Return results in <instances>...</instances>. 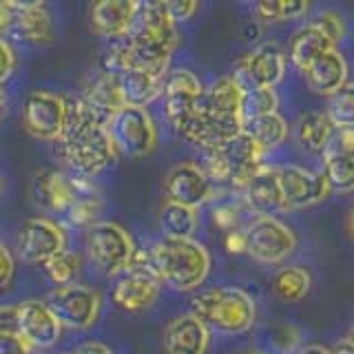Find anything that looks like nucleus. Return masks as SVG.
Instances as JSON below:
<instances>
[{
	"mask_svg": "<svg viewBox=\"0 0 354 354\" xmlns=\"http://www.w3.org/2000/svg\"><path fill=\"white\" fill-rule=\"evenodd\" d=\"M66 115L60 144V158L75 177H93L118 158L106 127L109 115L100 113L82 97H64Z\"/></svg>",
	"mask_w": 354,
	"mask_h": 354,
	"instance_id": "nucleus-1",
	"label": "nucleus"
},
{
	"mask_svg": "<svg viewBox=\"0 0 354 354\" xmlns=\"http://www.w3.org/2000/svg\"><path fill=\"white\" fill-rule=\"evenodd\" d=\"M153 270L160 283L173 290L188 292L199 288L210 272V254L195 239H169L164 237L149 248Z\"/></svg>",
	"mask_w": 354,
	"mask_h": 354,
	"instance_id": "nucleus-2",
	"label": "nucleus"
},
{
	"mask_svg": "<svg viewBox=\"0 0 354 354\" xmlns=\"http://www.w3.org/2000/svg\"><path fill=\"white\" fill-rule=\"evenodd\" d=\"M191 315L208 330H217L221 335H241L252 328L257 310L246 290L219 286L197 292L191 299Z\"/></svg>",
	"mask_w": 354,
	"mask_h": 354,
	"instance_id": "nucleus-3",
	"label": "nucleus"
},
{
	"mask_svg": "<svg viewBox=\"0 0 354 354\" xmlns=\"http://www.w3.org/2000/svg\"><path fill=\"white\" fill-rule=\"evenodd\" d=\"M206 166L204 173L210 182H228L243 188L250 177L263 166V151L248 136L239 133L217 149L204 151Z\"/></svg>",
	"mask_w": 354,
	"mask_h": 354,
	"instance_id": "nucleus-4",
	"label": "nucleus"
},
{
	"mask_svg": "<svg viewBox=\"0 0 354 354\" xmlns=\"http://www.w3.org/2000/svg\"><path fill=\"white\" fill-rule=\"evenodd\" d=\"M136 252L129 232L115 221H97L88 228L86 254L97 272L115 277L127 270V266Z\"/></svg>",
	"mask_w": 354,
	"mask_h": 354,
	"instance_id": "nucleus-5",
	"label": "nucleus"
},
{
	"mask_svg": "<svg viewBox=\"0 0 354 354\" xmlns=\"http://www.w3.org/2000/svg\"><path fill=\"white\" fill-rule=\"evenodd\" d=\"M243 235V252H248L259 263H281L297 248L295 232L277 217L257 215L250 224L241 230Z\"/></svg>",
	"mask_w": 354,
	"mask_h": 354,
	"instance_id": "nucleus-6",
	"label": "nucleus"
},
{
	"mask_svg": "<svg viewBox=\"0 0 354 354\" xmlns=\"http://www.w3.org/2000/svg\"><path fill=\"white\" fill-rule=\"evenodd\" d=\"M106 133L118 153L129 158H144L158 147V129L147 109L124 106L109 120Z\"/></svg>",
	"mask_w": 354,
	"mask_h": 354,
	"instance_id": "nucleus-7",
	"label": "nucleus"
},
{
	"mask_svg": "<svg viewBox=\"0 0 354 354\" xmlns=\"http://www.w3.org/2000/svg\"><path fill=\"white\" fill-rule=\"evenodd\" d=\"M44 304L51 310V315L58 319L60 326L71 330H86L97 321L102 297L88 286L69 283L49 292Z\"/></svg>",
	"mask_w": 354,
	"mask_h": 354,
	"instance_id": "nucleus-8",
	"label": "nucleus"
},
{
	"mask_svg": "<svg viewBox=\"0 0 354 354\" xmlns=\"http://www.w3.org/2000/svg\"><path fill=\"white\" fill-rule=\"evenodd\" d=\"M286 75V55L277 42H263L237 62L232 77L243 91L274 88Z\"/></svg>",
	"mask_w": 354,
	"mask_h": 354,
	"instance_id": "nucleus-9",
	"label": "nucleus"
},
{
	"mask_svg": "<svg viewBox=\"0 0 354 354\" xmlns=\"http://www.w3.org/2000/svg\"><path fill=\"white\" fill-rule=\"evenodd\" d=\"M162 93L166 118L175 127V131H182L197 113L204 84L191 69H175L164 80Z\"/></svg>",
	"mask_w": 354,
	"mask_h": 354,
	"instance_id": "nucleus-10",
	"label": "nucleus"
},
{
	"mask_svg": "<svg viewBox=\"0 0 354 354\" xmlns=\"http://www.w3.org/2000/svg\"><path fill=\"white\" fill-rule=\"evenodd\" d=\"M66 104L64 97L49 91H33L22 106V124L31 138L58 142L64 131Z\"/></svg>",
	"mask_w": 354,
	"mask_h": 354,
	"instance_id": "nucleus-11",
	"label": "nucleus"
},
{
	"mask_svg": "<svg viewBox=\"0 0 354 354\" xmlns=\"http://www.w3.org/2000/svg\"><path fill=\"white\" fill-rule=\"evenodd\" d=\"M277 175H279L286 213L315 206L319 202H324L332 193L324 173L308 171L295 164H283V166H277Z\"/></svg>",
	"mask_w": 354,
	"mask_h": 354,
	"instance_id": "nucleus-12",
	"label": "nucleus"
},
{
	"mask_svg": "<svg viewBox=\"0 0 354 354\" xmlns=\"http://www.w3.org/2000/svg\"><path fill=\"white\" fill-rule=\"evenodd\" d=\"M16 248L22 261L44 266L53 254L64 250V232L47 217H33L22 224Z\"/></svg>",
	"mask_w": 354,
	"mask_h": 354,
	"instance_id": "nucleus-13",
	"label": "nucleus"
},
{
	"mask_svg": "<svg viewBox=\"0 0 354 354\" xmlns=\"http://www.w3.org/2000/svg\"><path fill=\"white\" fill-rule=\"evenodd\" d=\"M166 202L182 204L188 208H199L213 195V182L208 180L202 166L193 162H182L173 166L164 182Z\"/></svg>",
	"mask_w": 354,
	"mask_h": 354,
	"instance_id": "nucleus-14",
	"label": "nucleus"
},
{
	"mask_svg": "<svg viewBox=\"0 0 354 354\" xmlns=\"http://www.w3.org/2000/svg\"><path fill=\"white\" fill-rule=\"evenodd\" d=\"M324 155V177L330 191H354V129H339L328 142Z\"/></svg>",
	"mask_w": 354,
	"mask_h": 354,
	"instance_id": "nucleus-15",
	"label": "nucleus"
},
{
	"mask_svg": "<svg viewBox=\"0 0 354 354\" xmlns=\"http://www.w3.org/2000/svg\"><path fill=\"white\" fill-rule=\"evenodd\" d=\"M16 310H18V335L29 343V348L47 350L58 343L62 326L51 315L47 304L38 301V299H27V301L16 306Z\"/></svg>",
	"mask_w": 354,
	"mask_h": 354,
	"instance_id": "nucleus-16",
	"label": "nucleus"
},
{
	"mask_svg": "<svg viewBox=\"0 0 354 354\" xmlns=\"http://www.w3.org/2000/svg\"><path fill=\"white\" fill-rule=\"evenodd\" d=\"M241 191H243V202L248 204L252 213H257L261 217H274L277 213H286L277 166H261Z\"/></svg>",
	"mask_w": 354,
	"mask_h": 354,
	"instance_id": "nucleus-17",
	"label": "nucleus"
},
{
	"mask_svg": "<svg viewBox=\"0 0 354 354\" xmlns=\"http://www.w3.org/2000/svg\"><path fill=\"white\" fill-rule=\"evenodd\" d=\"M210 330L191 313L175 317L164 330V350L169 354H206Z\"/></svg>",
	"mask_w": 354,
	"mask_h": 354,
	"instance_id": "nucleus-18",
	"label": "nucleus"
},
{
	"mask_svg": "<svg viewBox=\"0 0 354 354\" xmlns=\"http://www.w3.org/2000/svg\"><path fill=\"white\" fill-rule=\"evenodd\" d=\"M22 44H51L53 42V22L44 3H18L16 20L9 33Z\"/></svg>",
	"mask_w": 354,
	"mask_h": 354,
	"instance_id": "nucleus-19",
	"label": "nucleus"
},
{
	"mask_svg": "<svg viewBox=\"0 0 354 354\" xmlns=\"http://www.w3.org/2000/svg\"><path fill=\"white\" fill-rule=\"evenodd\" d=\"M308 86L319 95H335L341 86L348 84V62L343 53L337 49H330L324 55L308 66L304 71Z\"/></svg>",
	"mask_w": 354,
	"mask_h": 354,
	"instance_id": "nucleus-20",
	"label": "nucleus"
},
{
	"mask_svg": "<svg viewBox=\"0 0 354 354\" xmlns=\"http://www.w3.org/2000/svg\"><path fill=\"white\" fill-rule=\"evenodd\" d=\"M136 0H100L91 5V27L104 38H127L133 16L138 11Z\"/></svg>",
	"mask_w": 354,
	"mask_h": 354,
	"instance_id": "nucleus-21",
	"label": "nucleus"
},
{
	"mask_svg": "<svg viewBox=\"0 0 354 354\" xmlns=\"http://www.w3.org/2000/svg\"><path fill=\"white\" fill-rule=\"evenodd\" d=\"M33 197L42 208H49L53 213H66L80 195L71 177L60 171H40L33 180Z\"/></svg>",
	"mask_w": 354,
	"mask_h": 354,
	"instance_id": "nucleus-22",
	"label": "nucleus"
},
{
	"mask_svg": "<svg viewBox=\"0 0 354 354\" xmlns=\"http://www.w3.org/2000/svg\"><path fill=\"white\" fill-rule=\"evenodd\" d=\"M160 297V279L153 274L144 272H129L124 270V277L113 286V301L118 308L138 313L153 306Z\"/></svg>",
	"mask_w": 354,
	"mask_h": 354,
	"instance_id": "nucleus-23",
	"label": "nucleus"
},
{
	"mask_svg": "<svg viewBox=\"0 0 354 354\" xmlns=\"http://www.w3.org/2000/svg\"><path fill=\"white\" fill-rule=\"evenodd\" d=\"M118 82H120V91H122V100H124V106L144 109L162 93L164 77L151 75L147 71L131 69V71L120 73Z\"/></svg>",
	"mask_w": 354,
	"mask_h": 354,
	"instance_id": "nucleus-24",
	"label": "nucleus"
},
{
	"mask_svg": "<svg viewBox=\"0 0 354 354\" xmlns=\"http://www.w3.org/2000/svg\"><path fill=\"white\" fill-rule=\"evenodd\" d=\"M330 49H337V44L328 40L313 22H308L290 40V60L299 71H306L319 55H324Z\"/></svg>",
	"mask_w": 354,
	"mask_h": 354,
	"instance_id": "nucleus-25",
	"label": "nucleus"
},
{
	"mask_svg": "<svg viewBox=\"0 0 354 354\" xmlns=\"http://www.w3.org/2000/svg\"><path fill=\"white\" fill-rule=\"evenodd\" d=\"M82 100L91 104L93 109H97L100 113L109 115V118H113L120 109H124V100H122L118 75L106 73V71L97 73L93 80L88 82Z\"/></svg>",
	"mask_w": 354,
	"mask_h": 354,
	"instance_id": "nucleus-26",
	"label": "nucleus"
},
{
	"mask_svg": "<svg viewBox=\"0 0 354 354\" xmlns=\"http://www.w3.org/2000/svg\"><path fill=\"white\" fill-rule=\"evenodd\" d=\"M243 136H248L257 147L268 153L272 149H277L279 144L286 142L288 138V122L283 115L277 113H268V115H261V118H252L243 122V129H241Z\"/></svg>",
	"mask_w": 354,
	"mask_h": 354,
	"instance_id": "nucleus-27",
	"label": "nucleus"
},
{
	"mask_svg": "<svg viewBox=\"0 0 354 354\" xmlns=\"http://www.w3.org/2000/svg\"><path fill=\"white\" fill-rule=\"evenodd\" d=\"M335 127L328 120L326 113H319V111H308L297 122V138L299 144L310 153V155H321L326 151L328 142L335 136Z\"/></svg>",
	"mask_w": 354,
	"mask_h": 354,
	"instance_id": "nucleus-28",
	"label": "nucleus"
},
{
	"mask_svg": "<svg viewBox=\"0 0 354 354\" xmlns=\"http://www.w3.org/2000/svg\"><path fill=\"white\" fill-rule=\"evenodd\" d=\"M160 230L169 239H193V232L197 230V210L182 204L164 202L158 217Z\"/></svg>",
	"mask_w": 354,
	"mask_h": 354,
	"instance_id": "nucleus-29",
	"label": "nucleus"
},
{
	"mask_svg": "<svg viewBox=\"0 0 354 354\" xmlns=\"http://www.w3.org/2000/svg\"><path fill=\"white\" fill-rule=\"evenodd\" d=\"M313 286V277L304 266H283L272 277V290L281 301H301Z\"/></svg>",
	"mask_w": 354,
	"mask_h": 354,
	"instance_id": "nucleus-30",
	"label": "nucleus"
},
{
	"mask_svg": "<svg viewBox=\"0 0 354 354\" xmlns=\"http://www.w3.org/2000/svg\"><path fill=\"white\" fill-rule=\"evenodd\" d=\"M328 120L335 129H354V84L341 86L328 97Z\"/></svg>",
	"mask_w": 354,
	"mask_h": 354,
	"instance_id": "nucleus-31",
	"label": "nucleus"
},
{
	"mask_svg": "<svg viewBox=\"0 0 354 354\" xmlns=\"http://www.w3.org/2000/svg\"><path fill=\"white\" fill-rule=\"evenodd\" d=\"M279 106V97H277L274 88H250L241 95V120L261 118L268 113H277Z\"/></svg>",
	"mask_w": 354,
	"mask_h": 354,
	"instance_id": "nucleus-32",
	"label": "nucleus"
},
{
	"mask_svg": "<svg viewBox=\"0 0 354 354\" xmlns=\"http://www.w3.org/2000/svg\"><path fill=\"white\" fill-rule=\"evenodd\" d=\"M44 270H47V277L53 283H58V288L75 283V277L80 272V257L73 250L64 248L44 263Z\"/></svg>",
	"mask_w": 354,
	"mask_h": 354,
	"instance_id": "nucleus-33",
	"label": "nucleus"
},
{
	"mask_svg": "<svg viewBox=\"0 0 354 354\" xmlns=\"http://www.w3.org/2000/svg\"><path fill=\"white\" fill-rule=\"evenodd\" d=\"M310 11V5L304 0L297 3H259L257 16L266 22H283V20H297L304 18Z\"/></svg>",
	"mask_w": 354,
	"mask_h": 354,
	"instance_id": "nucleus-34",
	"label": "nucleus"
},
{
	"mask_svg": "<svg viewBox=\"0 0 354 354\" xmlns=\"http://www.w3.org/2000/svg\"><path fill=\"white\" fill-rule=\"evenodd\" d=\"M100 208H102V202L97 197H77L75 204L66 210V217L77 228H91L93 224H97Z\"/></svg>",
	"mask_w": 354,
	"mask_h": 354,
	"instance_id": "nucleus-35",
	"label": "nucleus"
},
{
	"mask_svg": "<svg viewBox=\"0 0 354 354\" xmlns=\"http://www.w3.org/2000/svg\"><path fill=\"white\" fill-rule=\"evenodd\" d=\"M313 25L335 44H339L343 38H346V31H348L343 16L339 14V11H332V9L321 11V14L313 20Z\"/></svg>",
	"mask_w": 354,
	"mask_h": 354,
	"instance_id": "nucleus-36",
	"label": "nucleus"
},
{
	"mask_svg": "<svg viewBox=\"0 0 354 354\" xmlns=\"http://www.w3.org/2000/svg\"><path fill=\"white\" fill-rule=\"evenodd\" d=\"M0 354H31V348L18 332H0Z\"/></svg>",
	"mask_w": 354,
	"mask_h": 354,
	"instance_id": "nucleus-37",
	"label": "nucleus"
},
{
	"mask_svg": "<svg viewBox=\"0 0 354 354\" xmlns=\"http://www.w3.org/2000/svg\"><path fill=\"white\" fill-rule=\"evenodd\" d=\"M166 9H169V16L177 25V22L193 18L197 14L199 5L195 3V0H171V3H166Z\"/></svg>",
	"mask_w": 354,
	"mask_h": 354,
	"instance_id": "nucleus-38",
	"label": "nucleus"
},
{
	"mask_svg": "<svg viewBox=\"0 0 354 354\" xmlns=\"http://www.w3.org/2000/svg\"><path fill=\"white\" fill-rule=\"evenodd\" d=\"M16 69V53L11 49V44L0 38V84L9 80L11 73Z\"/></svg>",
	"mask_w": 354,
	"mask_h": 354,
	"instance_id": "nucleus-39",
	"label": "nucleus"
},
{
	"mask_svg": "<svg viewBox=\"0 0 354 354\" xmlns=\"http://www.w3.org/2000/svg\"><path fill=\"white\" fill-rule=\"evenodd\" d=\"M14 257H11V252L0 243V290H5V288L11 283V279H14Z\"/></svg>",
	"mask_w": 354,
	"mask_h": 354,
	"instance_id": "nucleus-40",
	"label": "nucleus"
},
{
	"mask_svg": "<svg viewBox=\"0 0 354 354\" xmlns=\"http://www.w3.org/2000/svg\"><path fill=\"white\" fill-rule=\"evenodd\" d=\"M16 11H18V3L14 0H0V36H7L11 25L16 20Z\"/></svg>",
	"mask_w": 354,
	"mask_h": 354,
	"instance_id": "nucleus-41",
	"label": "nucleus"
},
{
	"mask_svg": "<svg viewBox=\"0 0 354 354\" xmlns=\"http://www.w3.org/2000/svg\"><path fill=\"white\" fill-rule=\"evenodd\" d=\"M0 332H18V310L0 308Z\"/></svg>",
	"mask_w": 354,
	"mask_h": 354,
	"instance_id": "nucleus-42",
	"label": "nucleus"
},
{
	"mask_svg": "<svg viewBox=\"0 0 354 354\" xmlns=\"http://www.w3.org/2000/svg\"><path fill=\"white\" fill-rule=\"evenodd\" d=\"M73 354H113L104 343H97V341H91V343H82L80 348H77Z\"/></svg>",
	"mask_w": 354,
	"mask_h": 354,
	"instance_id": "nucleus-43",
	"label": "nucleus"
},
{
	"mask_svg": "<svg viewBox=\"0 0 354 354\" xmlns=\"http://www.w3.org/2000/svg\"><path fill=\"white\" fill-rule=\"evenodd\" d=\"M226 248L230 252H243V235L239 230H230L226 237Z\"/></svg>",
	"mask_w": 354,
	"mask_h": 354,
	"instance_id": "nucleus-44",
	"label": "nucleus"
},
{
	"mask_svg": "<svg viewBox=\"0 0 354 354\" xmlns=\"http://www.w3.org/2000/svg\"><path fill=\"white\" fill-rule=\"evenodd\" d=\"M332 354H354V346L348 341V339H343L337 343V348L335 350H330Z\"/></svg>",
	"mask_w": 354,
	"mask_h": 354,
	"instance_id": "nucleus-45",
	"label": "nucleus"
},
{
	"mask_svg": "<svg viewBox=\"0 0 354 354\" xmlns=\"http://www.w3.org/2000/svg\"><path fill=\"white\" fill-rule=\"evenodd\" d=\"M297 354H332V352L324 346H308L304 350H299Z\"/></svg>",
	"mask_w": 354,
	"mask_h": 354,
	"instance_id": "nucleus-46",
	"label": "nucleus"
},
{
	"mask_svg": "<svg viewBox=\"0 0 354 354\" xmlns=\"http://www.w3.org/2000/svg\"><path fill=\"white\" fill-rule=\"evenodd\" d=\"M7 115V93L3 91V86H0V120Z\"/></svg>",
	"mask_w": 354,
	"mask_h": 354,
	"instance_id": "nucleus-47",
	"label": "nucleus"
},
{
	"mask_svg": "<svg viewBox=\"0 0 354 354\" xmlns=\"http://www.w3.org/2000/svg\"><path fill=\"white\" fill-rule=\"evenodd\" d=\"M350 228H352V235H354V204L350 208Z\"/></svg>",
	"mask_w": 354,
	"mask_h": 354,
	"instance_id": "nucleus-48",
	"label": "nucleus"
},
{
	"mask_svg": "<svg viewBox=\"0 0 354 354\" xmlns=\"http://www.w3.org/2000/svg\"><path fill=\"white\" fill-rule=\"evenodd\" d=\"M248 354H263V352H248Z\"/></svg>",
	"mask_w": 354,
	"mask_h": 354,
	"instance_id": "nucleus-49",
	"label": "nucleus"
},
{
	"mask_svg": "<svg viewBox=\"0 0 354 354\" xmlns=\"http://www.w3.org/2000/svg\"><path fill=\"white\" fill-rule=\"evenodd\" d=\"M0 191H3V180H0Z\"/></svg>",
	"mask_w": 354,
	"mask_h": 354,
	"instance_id": "nucleus-50",
	"label": "nucleus"
}]
</instances>
